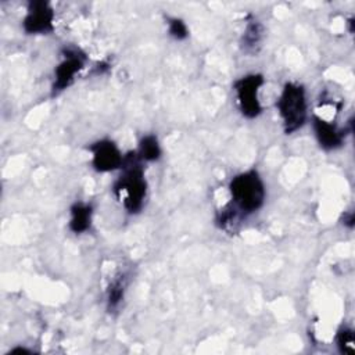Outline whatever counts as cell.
<instances>
[{"label": "cell", "instance_id": "15", "mask_svg": "<svg viewBox=\"0 0 355 355\" xmlns=\"http://www.w3.org/2000/svg\"><path fill=\"white\" fill-rule=\"evenodd\" d=\"M354 222H355V216H354V212H347L345 215H344V225L347 226V227H352L354 226Z\"/></svg>", "mask_w": 355, "mask_h": 355}, {"label": "cell", "instance_id": "12", "mask_svg": "<svg viewBox=\"0 0 355 355\" xmlns=\"http://www.w3.org/2000/svg\"><path fill=\"white\" fill-rule=\"evenodd\" d=\"M141 161H157L161 157V147L158 139L154 135H146L139 143V150L136 151Z\"/></svg>", "mask_w": 355, "mask_h": 355}, {"label": "cell", "instance_id": "8", "mask_svg": "<svg viewBox=\"0 0 355 355\" xmlns=\"http://www.w3.org/2000/svg\"><path fill=\"white\" fill-rule=\"evenodd\" d=\"M313 132L318 143L324 150H336L344 143V130L336 123L329 122L320 116H313Z\"/></svg>", "mask_w": 355, "mask_h": 355}, {"label": "cell", "instance_id": "6", "mask_svg": "<svg viewBox=\"0 0 355 355\" xmlns=\"http://www.w3.org/2000/svg\"><path fill=\"white\" fill-rule=\"evenodd\" d=\"M22 28L29 35L49 33L54 28V11L47 1L33 0L28 4Z\"/></svg>", "mask_w": 355, "mask_h": 355}, {"label": "cell", "instance_id": "13", "mask_svg": "<svg viewBox=\"0 0 355 355\" xmlns=\"http://www.w3.org/2000/svg\"><path fill=\"white\" fill-rule=\"evenodd\" d=\"M336 341H337V347L343 354H354L355 349V338H354V331L348 327H341L337 331L336 336Z\"/></svg>", "mask_w": 355, "mask_h": 355}, {"label": "cell", "instance_id": "14", "mask_svg": "<svg viewBox=\"0 0 355 355\" xmlns=\"http://www.w3.org/2000/svg\"><path fill=\"white\" fill-rule=\"evenodd\" d=\"M168 32L176 40H183L189 36V29L180 18H168Z\"/></svg>", "mask_w": 355, "mask_h": 355}, {"label": "cell", "instance_id": "3", "mask_svg": "<svg viewBox=\"0 0 355 355\" xmlns=\"http://www.w3.org/2000/svg\"><path fill=\"white\" fill-rule=\"evenodd\" d=\"M279 115L282 118L283 129L287 135L297 132L306 121L308 105L305 89L294 82H287L276 103Z\"/></svg>", "mask_w": 355, "mask_h": 355}, {"label": "cell", "instance_id": "4", "mask_svg": "<svg viewBox=\"0 0 355 355\" xmlns=\"http://www.w3.org/2000/svg\"><path fill=\"white\" fill-rule=\"evenodd\" d=\"M263 85V76L259 73L245 75L234 82V93L237 98L239 108L245 118H257L261 111L259 103V89Z\"/></svg>", "mask_w": 355, "mask_h": 355}, {"label": "cell", "instance_id": "1", "mask_svg": "<svg viewBox=\"0 0 355 355\" xmlns=\"http://www.w3.org/2000/svg\"><path fill=\"white\" fill-rule=\"evenodd\" d=\"M140 161L136 151L123 155L122 175L114 186L116 196L122 198L125 209L130 214H137L143 208L147 196V182Z\"/></svg>", "mask_w": 355, "mask_h": 355}, {"label": "cell", "instance_id": "5", "mask_svg": "<svg viewBox=\"0 0 355 355\" xmlns=\"http://www.w3.org/2000/svg\"><path fill=\"white\" fill-rule=\"evenodd\" d=\"M85 54L79 49H67L62 55V61L54 69L53 94H58L65 90L75 79V75L85 65Z\"/></svg>", "mask_w": 355, "mask_h": 355}, {"label": "cell", "instance_id": "9", "mask_svg": "<svg viewBox=\"0 0 355 355\" xmlns=\"http://www.w3.org/2000/svg\"><path fill=\"white\" fill-rule=\"evenodd\" d=\"M71 219H69V230L80 234L90 229L92 225V216H93V208L90 204L86 202H75L71 209Z\"/></svg>", "mask_w": 355, "mask_h": 355}, {"label": "cell", "instance_id": "10", "mask_svg": "<svg viewBox=\"0 0 355 355\" xmlns=\"http://www.w3.org/2000/svg\"><path fill=\"white\" fill-rule=\"evenodd\" d=\"M263 39V26L257 19H250L241 36V47L247 53H257Z\"/></svg>", "mask_w": 355, "mask_h": 355}, {"label": "cell", "instance_id": "2", "mask_svg": "<svg viewBox=\"0 0 355 355\" xmlns=\"http://www.w3.org/2000/svg\"><path fill=\"white\" fill-rule=\"evenodd\" d=\"M232 205L243 215L258 211L265 202V184L254 169L236 175L229 183Z\"/></svg>", "mask_w": 355, "mask_h": 355}, {"label": "cell", "instance_id": "7", "mask_svg": "<svg viewBox=\"0 0 355 355\" xmlns=\"http://www.w3.org/2000/svg\"><path fill=\"white\" fill-rule=\"evenodd\" d=\"M89 150L92 153V165L97 172H110L122 166L123 155L114 141L98 140Z\"/></svg>", "mask_w": 355, "mask_h": 355}, {"label": "cell", "instance_id": "11", "mask_svg": "<svg viewBox=\"0 0 355 355\" xmlns=\"http://www.w3.org/2000/svg\"><path fill=\"white\" fill-rule=\"evenodd\" d=\"M125 287H126L125 273H119L111 280V283L108 286V290H107V306H108L110 311L119 306V304L123 298Z\"/></svg>", "mask_w": 355, "mask_h": 355}]
</instances>
